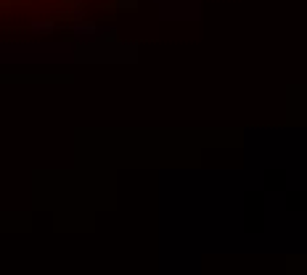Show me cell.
Wrapping results in <instances>:
<instances>
[{"mask_svg": "<svg viewBox=\"0 0 307 275\" xmlns=\"http://www.w3.org/2000/svg\"><path fill=\"white\" fill-rule=\"evenodd\" d=\"M101 0H0V19H43V16H61L80 14Z\"/></svg>", "mask_w": 307, "mask_h": 275, "instance_id": "obj_1", "label": "cell"}]
</instances>
